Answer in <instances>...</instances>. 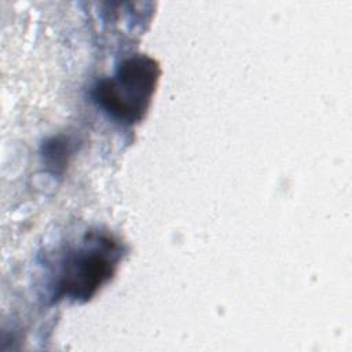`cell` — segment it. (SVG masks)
I'll list each match as a JSON object with an SVG mask.
<instances>
[{"instance_id":"6da1fadb","label":"cell","mask_w":352,"mask_h":352,"mask_svg":"<svg viewBox=\"0 0 352 352\" xmlns=\"http://www.w3.org/2000/svg\"><path fill=\"white\" fill-rule=\"evenodd\" d=\"M122 246L106 231H88L60 258L54 296L73 301H88L109 282L121 261Z\"/></svg>"},{"instance_id":"7a4b0ae2","label":"cell","mask_w":352,"mask_h":352,"mask_svg":"<svg viewBox=\"0 0 352 352\" xmlns=\"http://www.w3.org/2000/svg\"><path fill=\"white\" fill-rule=\"evenodd\" d=\"M161 76L160 63L146 55L125 58L113 76L96 81L94 102L122 124H136L146 116Z\"/></svg>"}]
</instances>
